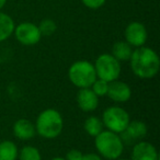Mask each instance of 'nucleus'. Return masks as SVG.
Returning a JSON list of instances; mask_svg holds the SVG:
<instances>
[{
  "label": "nucleus",
  "mask_w": 160,
  "mask_h": 160,
  "mask_svg": "<svg viewBox=\"0 0 160 160\" xmlns=\"http://www.w3.org/2000/svg\"><path fill=\"white\" fill-rule=\"evenodd\" d=\"M128 62L131 70L140 79H152L159 73L160 58L151 47L144 45L134 48Z\"/></svg>",
  "instance_id": "1"
},
{
  "label": "nucleus",
  "mask_w": 160,
  "mask_h": 160,
  "mask_svg": "<svg viewBox=\"0 0 160 160\" xmlns=\"http://www.w3.org/2000/svg\"><path fill=\"white\" fill-rule=\"evenodd\" d=\"M36 134L44 139H55L64 129V118L55 109H45L35 121Z\"/></svg>",
  "instance_id": "2"
},
{
  "label": "nucleus",
  "mask_w": 160,
  "mask_h": 160,
  "mask_svg": "<svg viewBox=\"0 0 160 160\" xmlns=\"http://www.w3.org/2000/svg\"><path fill=\"white\" fill-rule=\"evenodd\" d=\"M94 147L97 153L100 155L102 159L116 160L124 152L125 142L120 134L107 129L94 137Z\"/></svg>",
  "instance_id": "3"
},
{
  "label": "nucleus",
  "mask_w": 160,
  "mask_h": 160,
  "mask_svg": "<svg viewBox=\"0 0 160 160\" xmlns=\"http://www.w3.org/2000/svg\"><path fill=\"white\" fill-rule=\"evenodd\" d=\"M68 79L78 89L90 88L97 79L93 62L85 59L72 62L68 69Z\"/></svg>",
  "instance_id": "4"
},
{
  "label": "nucleus",
  "mask_w": 160,
  "mask_h": 160,
  "mask_svg": "<svg viewBox=\"0 0 160 160\" xmlns=\"http://www.w3.org/2000/svg\"><path fill=\"white\" fill-rule=\"evenodd\" d=\"M93 65L97 78L99 79L105 80L107 82H112L120 78L122 66L121 62L112 54L103 53L99 55Z\"/></svg>",
  "instance_id": "5"
},
{
  "label": "nucleus",
  "mask_w": 160,
  "mask_h": 160,
  "mask_svg": "<svg viewBox=\"0 0 160 160\" xmlns=\"http://www.w3.org/2000/svg\"><path fill=\"white\" fill-rule=\"evenodd\" d=\"M101 120H102L103 126L108 131L116 134H122L124 133L128 123L131 122V116L128 112L122 107L112 105L103 111Z\"/></svg>",
  "instance_id": "6"
},
{
  "label": "nucleus",
  "mask_w": 160,
  "mask_h": 160,
  "mask_svg": "<svg viewBox=\"0 0 160 160\" xmlns=\"http://www.w3.org/2000/svg\"><path fill=\"white\" fill-rule=\"evenodd\" d=\"M13 35L16 40L24 46H34L38 43H40L42 38V34H41L38 24L29 22V21L16 24Z\"/></svg>",
  "instance_id": "7"
},
{
  "label": "nucleus",
  "mask_w": 160,
  "mask_h": 160,
  "mask_svg": "<svg viewBox=\"0 0 160 160\" xmlns=\"http://www.w3.org/2000/svg\"><path fill=\"white\" fill-rule=\"evenodd\" d=\"M124 38V41H126L133 48H137L146 44L147 38H148V32H147L145 24H142L139 21H133L128 23L125 28Z\"/></svg>",
  "instance_id": "8"
},
{
  "label": "nucleus",
  "mask_w": 160,
  "mask_h": 160,
  "mask_svg": "<svg viewBox=\"0 0 160 160\" xmlns=\"http://www.w3.org/2000/svg\"><path fill=\"white\" fill-rule=\"evenodd\" d=\"M107 96L115 103H125L132 98V89L126 82L118 79L109 82Z\"/></svg>",
  "instance_id": "9"
},
{
  "label": "nucleus",
  "mask_w": 160,
  "mask_h": 160,
  "mask_svg": "<svg viewBox=\"0 0 160 160\" xmlns=\"http://www.w3.org/2000/svg\"><path fill=\"white\" fill-rule=\"evenodd\" d=\"M129 160H159V153L151 142L139 140L134 145Z\"/></svg>",
  "instance_id": "10"
},
{
  "label": "nucleus",
  "mask_w": 160,
  "mask_h": 160,
  "mask_svg": "<svg viewBox=\"0 0 160 160\" xmlns=\"http://www.w3.org/2000/svg\"><path fill=\"white\" fill-rule=\"evenodd\" d=\"M77 105L81 111L86 113H90L98 109L99 97L91 90V88H83L79 89L76 97Z\"/></svg>",
  "instance_id": "11"
},
{
  "label": "nucleus",
  "mask_w": 160,
  "mask_h": 160,
  "mask_svg": "<svg viewBox=\"0 0 160 160\" xmlns=\"http://www.w3.org/2000/svg\"><path fill=\"white\" fill-rule=\"evenodd\" d=\"M12 132H13V135L18 139L23 140V142L31 140L36 135L35 125L28 118H19V120H17L14 122L13 126H12Z\"/></svg>",
  "instance_id": "12"
},
{
  "label": "nucleus",
  "mask_w": 160,
  "mask_h": 160,
  "mask_svg": "<svg viewBox=\"0 0 160 160\" xmlns=\"http://www.w3.org/2000/svg\"><path fill=\"white\" fill-rule=\"evenodd\" d=\"M147 132H148V128H147V125L145 124L142 121H131L127 125L126 129L124 131L125 138L128 142H132V140H142L147 135Z\"/></svg>",
  "instance_id": "13"
},
{
  "label": "nucleus",
  "mask_w": 160,
  "mask_h": 160,
  "mask_svg": "<svg viewBox=\"0 0 160 160\" xmlns=\"http://www.w3.org/2000/svg\"><path fill=\"white\" fill-rule=\"evenodd\" d=\"M16 23L8 13L0 11V43L5 42L13 35Z\"/></svg>",
  "instance_id": "14"
},
{
  "label": "nucleus",
  "mask_w": 160,
  "mask_h": 160,
  "mask_svg": "<svg viewBox=\"0 0 160 160\" xmlns=\"http://www.w3.org/2000/svg\"><path fill=\"white\" fill-rule=\"evenodd\" d=\"M133 47L126 41H118L112 46L111 54L118 62H128L133 53Z\"/></svg>",
  "instance_id": "15"
},
{
  "label": "nucleus",
  "mask_w": 160,
  "mask_h": 160,
  "mask_svg": "<svg viewBox=\"0 0 160 160\" xmlns=\"http://www.w3.org/2000/svg\"><path fill=\"white\" fill-rule=\"evenodd\" d=\"M19 155V148L12 140L0 142V160H17Z\"/></svg>",
  "instance_id": "16"
},
{
  "label": "nucleus",
  "mask_w": 160,
  "mask_h": 160,
  "mask_svg": "<svg viewBox=\"0 0 160 160\" xmlns=\"http://www.w3.org/2000/svg\"><path fill=\"white\" fill-rule=\"evenodd\" d=\"M103 127L104 126H103L102 120L96 115H91L87 118L83 123L85 132L91 137H96L97 135H99L103 131Z\"/></svg>",
  "instance_id": "17"
},
{
  "label": "nucleus",
  "mask_w": 160,
  "mask_h": 160,
  "mask_svg": "<svg viewBox=\"0 0 160 160\" xmlns=\"http://www.w3.org/2000/svg\"><path fill=\"white\" fill-rule=\"evenodd\" d=\"M19 160H42V155L36 147L27 145L19 150Z\"/></svg>",
  "instance_id": "18"
},
{
  "label": "nucleus",
  "mask_w": 160,
  "mask_h": 160,
  "mask_svg": "<svg viewBox=\"0 0 160 160\" xmlns=\"http://www.w3.org/2000/svg\"><path fill=\"white\" fill-rule=\"evenodd\" d=\"M38 29H40V32L42 34V36H51L53 35L54 33L57 30V24L56 22L53 20V19L49 18H45L38 23Z\"/></svg>",
  "instance_id": "19"
},
{
  "label": "nucleus",
  "mask_w": 160,
  "mask_h": 160,
  "mask_svg": "<svg viewBox=\"0 0 160 160\" xmlns=\"http://www.w3.org/2000/svg\"><path fill=\"white\" fill-rule=\"evenodd\" d=\"M91 90L99 97H105L108 93V89H109V82H107L105 80H102V79H99L97 78L96 81L92 83L91 87Z\"/></svg>",
  "instance_id": "20"
},
{
  "label": "nucleus",
  "mask_w": 160,
  "mask_h": 160,
  "mask_svg": "<svg viewBox=\"0 0 160 160\" xmlns=\"http://www.w3.org/2000/svg\"><path fill=\"white\" fill-rule=\"evenodd\" d=\"M81 2L85 7L91 10H98L105 5L107 0H81Z\"/></svg>",
  "instance_id": "21"
},
{
  "label": "nucleus",
  "mask_w": 160,
  "mask_h": 160,
  "mask_svg": "<svg viewBox=\"0 0 160 160\" xmlns=\"http://www.w3.org/2000/svg\"><path fill=\"white\" fill-rule=\"evenodd\" d=\"M82 155H83V152L81 150H79V149H70V150L67 151L65 159L66 160H81Z\"/></svg>",
  "instance_id": "22"
},
{
  "label": "nucleus",
  "mask_w": 160,
  "mask_h": 160,
  "mask_svg": "<svg viewBox=\"0 0 160 160\" xmlns=\"http://www.w3.org/2000/svg\"><path fill=\"white\" fill-rule=\"evenodd\" d=\"M81 160H103V159L97 152H87V153H83Z\"/></svg>",
  "instance_id": "23"
},
{
  "label": "nucleus",
  "mask_w": 160,
  "mask_h": 160,
  "mask_svg": "<svg viewBox=\"0 0 160 160\" xmlns=\"http://www.w3.org/2000/svg\"><path fill=\"white\" fill-rule=\"evenodd\" d=\"M7 1H8V0H0V11H2V9L5 8Z\"/></svg>",
  "instance_id": "24"
},
{
  "label": "nucleus",
  "mask_w": 160,
  "mask_h": 160,
  "mask_svg": "<svg viewBox=\"0 0 160 160\" xmlns=\"http://www.w3.org/2000/svg\"><path fill=\"white\" fill-rule=\"evenodd\" d=\"M51 160H66V159L62 157H54V158H52Z\"/></svg>",
  "instance_id": "25"
},
{
  "label": "nucleus",
  "mask_w": 160,
  "mask_h": 160,
  "mask_svg": "<svg viewBox=\"0 0 160 160\" xmlns=\"http://www.w3.org/2000/svg\"><path fill=\"white\" fill-rule=\"evenodd\" d=\"M116 160H129V159H125V158H118V159Z\"/></svg>",
  "instance_id": "26"
}]
</instances>
